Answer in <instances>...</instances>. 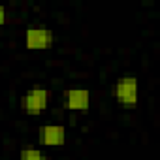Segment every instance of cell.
Listing matches in <instances>:
<instances>
[{"mask_svg": "<svg viewBox=\"0 0 160 160\" xmlns=\"http://www.w3.org/2000/svg\"><path fill=\"white\" fill-rule=\"evenodd\" d=\"M17 160H51V156L43 149H40L36 145H25L19 151V158Z\"/></svg>", "mask_w": 160, "mask_h": 160, "instance_id": "8992f818", "label": "cell"}, {"mask_svg": "<svg viewBox=\"0 0 160 160\" xmlns=\"http://www.w3.org/2000/svg\"><path fill=\"white\" fill-rule=\"evenodd\" d=\"M91 91L85 87H72L62 94V108L72 113H85L91 108Z\"/></svg>", "mask_w": 160, "mask_h": 160, "instance_id": "277c9868", "label": "cell"}, {"mask_svg": "<svg viewBox=\"0 0 160 160\" xmlns=\"http://www.w3.org/2000/svg\"><path fill=\"white\" fill-rule=\"evenodd\" d=\"M113 98L126 109H134L139 102V81L136 75H121L113 83Z\"/></svg>", "mask_w": 160, "mask_h": 160, "instance_id": "6da1fadb", "label": "cell"}, {"mask_svg": "<svg viewBox=\"0 0 160 160\" xmlns=\"http://www.w3.org/2000/svg\"><path fill=\"white\" fill-rule=\"evenodd\" d=\"M55 45V32L45 25H30L25 30V47L28 51H45Z\"/></svg>", "mask_w": 160, "mask_h": 160, "instance_id": "3957f363", "label": "cell"}, {"mask_svg": "<svg viewBox=\"0 0 160 160\" xmlns=\"http://www.w3.org/2000/svg\"><path fill=\"white\" fill-rule=\"evenodd\" d=\"M49 108V91L43 85H32L21 96V109L27 115H42Z\"/></svg>", "mask_w": 160, "mask_h": 160, "instance_id": "7a4b0ae2", "label": "cell"}, {"mask_svg": "<svg viewBox=\"0 0 160 160\" xmlns=\"http://www.w3.org/2000/svg\"><path fill=\"white\" fill-rule=\"evenodd\" d=\"M6 19H8V10H6L4 4H0V25H4Z\"/></svg>", "mask_w": 160, "mask_h": 160, "instance_id": "52a82bcc", "label": "cell"}, {"mask_svg": "<svg viewBox=\"0 0 160 160\" xmlns=\"http://www.w3.org/2000/svg\"><path fill=\"white\" fill-rule=\"evenodd\" d=\"M43 147H62L66 143V128L62 124H43L38 132Z\"/></svg>", "mask_w": 160, "mask_h": 160, "instance_id": "5b68a950", "label": "cell"}]
</instances>
